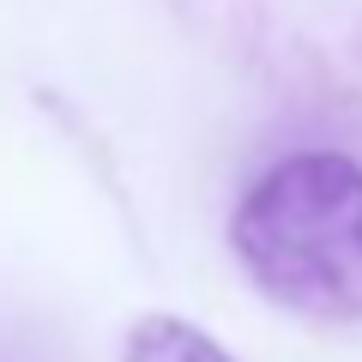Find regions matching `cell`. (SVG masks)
Wrapping results in <instances>:
<instances>
[{"mask_svg": "<svg viewBox=\"0 0 362 362\" xmlns=\"http://www.w3.org/2000/svg\"><path fill=\"white\" fill-rule=\"evenodd\" d=\"M127 362H235V356H223L199 326L175 320V314H151V320L133 326Z\"/></svg>", "mask_w": 362, "mask_h": 362, "instance_id": "7a4b0ae2", "label": "cell"}, {"mask_svg": "<svg viewBox=\"0 0 362 362\" xmlns=\"http://www.w3.org/2000/svg\"><path fill=\"white\" fill-rule=\"evenodd\" d=\"M230 242L272 302L308 320H362V169L350 157L272 163L242 194Z\"/></svg>", "mask_w": 362, "mask_h": 362, "instance_id": "6da1fadb", "label": "cell"}]
</instances>
